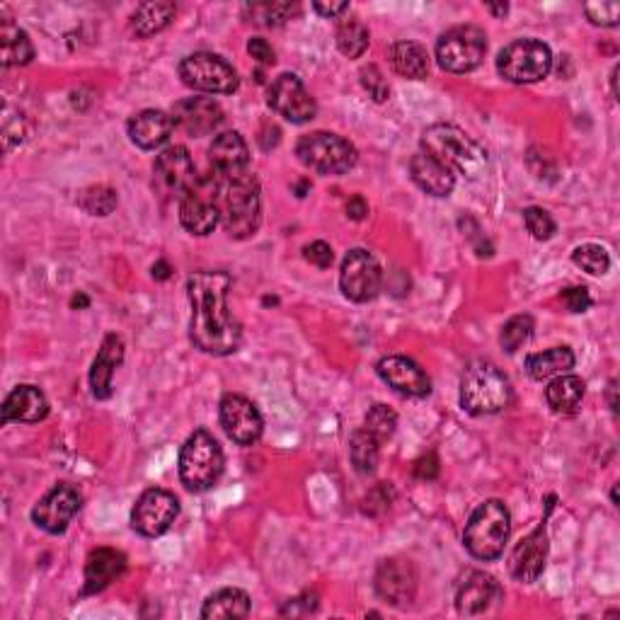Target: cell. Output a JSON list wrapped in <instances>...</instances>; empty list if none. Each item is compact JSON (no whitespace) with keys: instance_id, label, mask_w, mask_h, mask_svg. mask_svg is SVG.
<instances>
[{"instance_id":"cell-1","label":"cell","mask_w":620,"mask_h":620,"mask_svg":"<svg viewBox=\"0 0 620 620\" xmlns=\"http://www.w3.org/2000/svg\"><path fill=\"white\" fill-rule=\"evenodd\" d=\"M231 284V274L221 272V269L194 272L187 279V294L189 303H192L189 337L199 352L214 354V357H228V354L238 352L243 330L226 303Z\"/></svg>"},{"instance_id":"cell-2","label":"cell","mask_w":620,"mask_h":620,"mask_svg":"<svg viewBox=\"0 0 620 620\" xmlns=\"http://www.w3.org/2000/svg\"><path fill=\"white\" fill-rule=\"evenodd\" d=\"M422 151L439 160L453 175H463L468 180H478L485 175L490 155L473 136L453 124H432L422 134Z\"/></svg>"},{"instance_id":"cell-3","label":"cell","mask_w":620,"mask_h":620,"mask_svg":"<svg viewBox=\"0 0 620 620\" xmlns=\"http://www.w3.org/2000/svg\"><path fill=\"white\" fill-rule=\"evenodd\" d=\"M218 211H221L223 231L235 240H248L260 231L262 197L260 182L252 172L231 180L218 177Z\"/></svg>"},{"instance_id":"cell-4","label":"cell","mask_w":620,"mask_h":620,"mask_svg":"<svg viewBox=\"0 0 620 620\" xmlns=\"http://www.w3.org/2000/svg\"><path fill=\"white\" fill-rule=\"evenodd\" d=\"M512 400V383L492 361L473 359L461 376V405L468 415H497Z\"/></svg>"},{"instance_id":"cell-5","label":"cell","mask_w":620,"mask_h":620,"mask_svg":"<svg viewBox=\"0 0 620 620\" xmlns=\"http://www.w3.org/2000/svg\"><path fill=\"white\" fill-rule=\"evenodd\" d=\"M509 533H512V516H509L507 504L499 499H487L470 514L468 524H465L463 545L473 558L492 562L504 553Z\"/></svg>"},{"instance_id":"cell-6","label":"cell","mask_w":620,"mask_h":620,"mask_svg":"<svg viewBox=\"0 0 620 620\" xmlns=\"http://www.w3.org/2000/svg\"><path fill=\"white\" fill-rule=\"evenodd\" d=\"M223 451L206 429H197L180 451V480L189 492H206L221 480Z\"/></svg>"},{"instance_id":"cell-7","label":"cell","mask_w":620,"mask_h":620,"mask_svg":"<svg viewBox=\"0 0 620 620\" xmlns=\"http://www.w3.org/2000/svg\"><path fill=\"white\" fill-rule=\"evenodd\" d=\"M296 155L303 165L320 175H344L357 165V148L330 131H313L296 143Z\"/></svg>"},{"instance_id":"cell-8","label":"cell","mask_w":620,"mask_h":620,"mask_svg":"<svg viewBox=\"0 0 620 620\" xmlns=\"http://www.w3.org/2000/svg\"><path fill=\"white\" fill-rule=\"evenodd\" d=\"M553 68V51L541 39H516L497 56L499 76L509 83L526 85L543 80Z\"/></svg>"},{"instance_id":"cell-9","label":"cell","mask_w":620,"mask_h":620,"mask_svg":"<svg viewBox=\"0 0 620 620\" xmlns=\"http://www.w3.org/2000/svg\"><path fill=\"white\" fill-rule=\"evenodd\" d=\"M487 54V34L475 25L451 27L436 42V61L449 73H470Z\"/></svg>"},{"instance_id":"cell-10","label":"cell","mask_w":620,"mask_h":620,"mask_svg":"<svg viewBox=\"0 0 620 620\" xmlns=\"http://www.w3.org/2000/svg\"><path fill=\"white\" fill-rule=\"evenodd\" d=\"M180 78L187 88L211 95H231L240 85L238 71L231 63L209 51H197L182 59Z\"/></svg>"},{"instance_id":"cell-11","label":"cell","mask_w":620,"mask_h":620,"mask_svg":"<svg viewBox=\"0 0 620 620\" xmlns=\"http://www.w3.org/2000/svg\"><path fill=\"white\" fill-rule=\"evenodd\" d=\"M197 182V165H194L192 153H189L185 146H170L155 158L153 185L165 199L182 202V197H185Z\"/></svg>"},{"instance_id":"cell-12","label":"cell","mask_w":620,"mask_h":620,"mask_svg":"<svg viewBox=\"0 0 620 620\" xmlns=\"http://www.w3.org/2000/svg\"><path fill=\"white\" fill-rule=\"evenodd\" d=\"M221 221L218 211V177H199V182L182 197L180 202V223L192 235H209Z\"/></svg>"},{"instance_id":"cell-13","label":"cell","mask_w":620,"mask_h":620,"mask_svg":"<svg viewBox=\"0 0 620 620\" xmlns=\"http://www.w3.org/2000/svg\"><path fill=\"white\" fill-rule=\"evenodd\" d=\"M383 272L381 264L369 250H349L340 269L342 294L354 303H369L381 294Z\"/></svg>"},{"instance_id":"cell-14","label":"cell","mask_w":620,"mask_h":620,"mask_svg":"<svg viewBox=\"0 0 620 620\" xmlns=\"http://www.w3.org/2000/svg\"><path fill=\"white\" fill-rule=\"evenodd\" d=\"M180 516V502L177 497L168 490H160V487H151L143 495L136 499L134 512H131V526L136 533L146 538L163 536L168 528L175 524V519Z\"/></svg>"},{"instance_id":"cell-15","label":"cell","mask_w":620,"mask_h":620,"mask_svg":"<svg viewBox=\"0 0 620 620\" xmlns=\"http://www.w3.org/2000/svg\"><path fill=\"white\" fill-rule=\"evenodd\" d=\"M267 105L291 124H306L318 114V105L294 73H281L274 78L267 90Z\"/></svg>"},{"instance_id":"cell-16","label":"cell","mask_w":620,"mask_h":620,"mask_svg":"<svg viewBox=\"0 0 620 620\" xmlns=\"http://www.w3.org/2000/svg\"><path fill=\"white\" fill-rule=\"evenodd\" d=\"M80 507H83V495L68 482H61L39 499L37 507L32 509V521L42 531L59 536L71 524L73 516L80 512Z\"/></svg>"},{"instance_id":"cell-17","label":"cell","mask_w":620,"mask_h":620,"mask_svg":"<svg viewBox=\"0 0 620 620\" xmlns=\"http://www.w3.org/2000/svg\"><path fill=\"white\" fill-rule=\"evenodd\" d=\"M218 417H221V427L226 429V434L240 446L257 444L264 432L260 410L245 395H223L221 405H218Z\"/></svg>"},{"instance_id":"cell-18","label":"cell","mask_w":620,"mask_h":620,"mask_svg":"<svg viewBox=\"0 0 620 620\" xmlns=\"http://www.w3.org/2000/svg\"><path fill=\"white\" fill-rule=\"evenodd\" d=\"M376 594L390 606L405 608L415 601L417 572L410 560L390 558L383 560L376 570Z\"/></svg>"},{"instance_id":"cell-19","label":"cell","mask_w":620,"mask_h":620,"mask_svg":"<svg viewBox=\"0 0 620 620\" xmlns=\"http://www.w3.org/2000/svg\"><path fill=\"white\" fill-rule=\"evenodd\" d=\"M376 371L381 381L388 383V388H393L398 395H405V398H427L432 393V381L427 373L407 357H398V354L383 357L378 361Z\"/></svg>"},{"instance_id":"cell-20","label":"cell","mask_w":620,"mask_h":620,"mask_svg":"<svg viewBox=\"0 0 620 620\" xmlns=\"http://www.w3.org/2000/svg\"><path fill=\"white\" fill-rule=\"evenodd\" d=\"M548 562V531H545V519L538 524L536 531L514 548L509 558V574L521 584H533L541 577Z\"/></svg>"},{"instance_id":"cell-21","label":"cell","mask_w":620,"mask_h":620,"mask_svg":"<svg viewBox=\"0 0 620 620\" xmlns=\"http://www.w3.org/2000/svg\"><path fill=\"white\" fill-rule=\"evenodd\" d=\"M172 119L175 126H180L187 136L199 139L209 136L223 122V109L211 97H187V100L175 102L172 107Z\"/></svg>"},{"instance_id":"cell-22","label":"cell","mask_w":620,"mask_h":620,"mask_svg":"<svg viewBox=\"0 0 620 620\" xmlns=\"http://www.w3.org/2000/svg\"><path fill=\"white\" fill-rule=\"evenodd\" d=\"M209 163L214 175L221 180H231L250 172V148L238 131H223L209 148Z\"/></svg>"},{"instance_id":"cell-23","label":"cell","mask_w":620,"mask_h":620,"mask_svg":"<svg viewBox=\"0 0 620 620\" xmlns=\"http://www.w3.org/2000/svg\"><path fill=\"white\" fill-rule=\"evenodd\" d=\"M499 594H502V589H499L492 574L470 570L465 572L456 589V608L461 616H478V613H485L492 606V601L499 599Z\"/></svg>"},{"instance_id":"cell-24","label":"cell","mask_w":620,"mask_h":620,"mask_svg":"<svg viewBox=\"0 0 620 620\" xmlns=\"http://www.w3.org/2000/svg\"><path fill=\"white\" fill-rule=\"evenodd\" d=\"M172 129H175V119H172V114L163 112V109H143L126 124L129 139L141 151H155V148L165 146L170 141Z\"/></svg>"},{"instance_id":"cell-25","label":"cell","mask_w":620,"mask_h":620,"mask_svg":"<svg viewBox=\"0 0 620 620\" xmlns=\"http://www.w3.org/2000/svg\"><path fill=\"white\" fill-rule=\"evenodd\" d=\"M124 570H126V555L122 550L114 548L93 550V553L88 555V562H85L83 596L105 591L119 574H124Z\"/></svg>"},{"instance_id":"cell-26","label":"cell","mask_w":620,"mask_h":620,"mask_svg":"<svg viewBox=\"0 0 620 620\" xmlns=\"http://www.w3.org/2000/svg\"><path fill=\"white\" fill-rule=\"evenodd\" d=\"M124 361V342L122 337L107 335L102 340L100 352L93 361V369H90V388L97 400H109L112 398V378L114 371L122 366Z\"/></svg>"},{"instance_id":"cell-27","label":"cell","mask_w":620,"mask_h":620,"mask_svg":"<svg viewBox=\"0 0 620 620\" xmlns=\"http://www.w3.org/2000/svg\"><path fill=\"white\" fill-rule=\"evenodd\" d=\"M410 177L429 197H449L453 187H456V175L424 151H419L410 158Z\"/></svg>"},{"instance_id":"cell-28","label":"cell","mask_w":620,"mask_h":620,"mask_svg":"<svg viewBox=\"0 0 620 620\" xmlns=\"http://www.w3.org/2000/svg\"><path fill=\"white\" fill-rule=\"evenodd\" d=\"M49 415V403L37 386H17L3 403V424L42 422Z\"/></svg>"},{"instance_id":"cell-29","label":"cell","mask_w":620,"mask_h":620,"mask_svg":"<svg viewBox=\"0 0 620 620\" xmlns=\"http://www.w3.org/2000/svg\"><path fill=\"white\" fill-rule=\"evenodd\" d=\"M250 613V596L243 589H218L202 606L204 620L245 618Z\"/></svg>"},{"instance_id":"cell-30","label":"cell","mask_w":620,"mask_h":620,"mask_svg":"<svg viewBox=\"0 0 620 620\" xmlns=\"http://www.w3.org/2000/svg\"><path fill=\"white\" fill-rule=\"evenodd\" d=\"M390 63L393 71L403 78L422 80L429 76L427 49L417 42H395L390 47Z\"/></svg>"},{"instance_id":"cell-31","label":"cell","mask_w":620,"mask_h":620,"mask_svg":"<svg viewBox=\"0 0 620 620\" xmlns=\"http://www.w3.org/2000/svg\"><path fill=\"white\" fill-rule=\"evenodd\" d=\"M584 381L579 376H570V373H562L560 378H555L548 388H545V400H548L550 410L558 412V415H572L577 412V407L582 405L584 398Z\"/></svg>"},{"instance_id":"cell-32","label":"cell","mask_w":620,"mask_h":620,"mask_svg":"<svg viewBox=\"0 0 620 620\" xmlns=\"http://www.w3.org/2000/svg\"><path fill=\"white\" fill-rule=\"evenodd\" d=\"M574 369V354L570 347H553L545 352L531 354L526 359V371L533 381H548L553 376H562Z\"/></svg>"},{"instance_id":"cell-33","label":"cell","mask_w":620,"mask_h":620,"mask_svg":"<svg viewBox=\"0 0 620 620\" xmlns=\"http://www.w3.org/2000/svg\"><path fill=\"white\" fill-rule=\"evenodd\" d=\"M175 13H177L175 3H143L136 8V13L131 15L129 27L136 37L148 39L153 37V34L163 32L172 22Z\"/></svg>"},{"instance_id":"cell-34","label":"cell","mask_w":620,"mask_h":620,"mask_svg":"<svg viewBox=\"0 0 620 620\" xmlns=\"http://www.w3.org/2000/svg\"><path fill=\"white\" fill-rule=\"evenodd\" d=\"M0 54H3V66H27L34 59V47L27 32L10 20L0 25Z\"/></svg>"},{"instance_id":"cell-35","label":"cell","mask_w":620,"mask_h":620,"mask_svg":"<svg viewBox=\"0 0 620 620\" xmlns=\"http://www.w3.org/2000/svg\"><path fill=\"white\" fill-rule=\"evenodd\" d=\"M349 458H352L354 470L359 475H373L378 468V458H381V441L366 432L364 427L357 429L349 439Z\"/></svg>"},{"instance_id":"cell-36","label":"cell","mask_w":620,"mask_h":620,"mask_svg":"<svg viewBox=\"0 0 620 620\" xmlns=\"http://www.w3.org/2000/svg\"><path fill=\"white\" fill-rule=\"evenodd\" d=\"M369 30L357 17H347L337 27V49L342 51L347 59H359L366 49H369Z\"/></svg>"},{"instance_id":"cell-37","label":"cell","mask_w":620,"mask_h":620,"mask_svg":"<svg viewBox=\"0 0 620 620\" xmlns=\"http://www.w3.org/2000/svg\"><path fill=\"white\" fill-rule=\"evenodd\" d=\"M243 13L250 17V22L264 27H281L291 17L298 15L296 3H252L245 5Z\"/></svg>"},{"instance_id":"cell-38","label":"cell","mask_w":620,"mask_h":620,"mask_svg":"<svg viewBox=\"0 0 620 620\" xmlns=\"http://www.w3.org/2000/svg\"><path fill=\"white\" fill-rule=\"evenodd\" d=\"M78 204H80V209L88 211L90 216H109L114 209H117L119 199L112 187L95 185V187L83 189V192L78 194Z\"/></svg>"},{"instance_id":"cell-39","label":"cell","mask_w":620,"mask_h":620,"mask_svg":"<svg viewBox=\"0 0 620 620\" xmlns=\"http://www.w3.org/2000/svg\"><path fill=\"white\" fill-rule=\"evenodd\" d=\"M533 335V318L531 315H514L507 325L502 327V349L507 354H516Z\"/></svg>"},{"instance_id":"cell-40","label":"cell","mask_w":620,"mask_h":620,"mask_svg":"<svg viewBox=\"0 0 620 620\" xmlns=\"http://www.w3.org/2000/svg\"><path fill=\"white\" fill-rule=\"evenodd\" d=\"M395 427H398V415H395V412L390 410L388 405L378 403V405H373L369 412H366L364 429L369 434L376 436L381 444L395 434Z\"/></svg>"},{"instance_id":"cell-41","label":"cell","mask_w":620,"mask_h":620,"mask_svg":"<svg viewBox=\"0 0 620 620\" xmlns=\"http://www.w3.org/2000/svg\"><path fill=\"white\" fill-rule=\"evenodd\" d=\"M572 262L577 264V267H582L584 272L594 274V277H601V274H606L608 267H611V257H608L606 248L594 243L579 245V248L572 252Z\"/></svg>"},{"instance_id":"cell-42","label":"cell","mask_w":620,"mask_h":620,"mask_svg":"<svg viewBox=\"0 0 620 620\" xmlns=\"http://www.w3.org/2000/svg\"><path fill=\"white\" fill-rule=\"evenodd\" d=\"M524 223L526 231L536 240H550L555 235V221L541 206H528V209H524Z\"/></svg>"},{"instance_id":"cell-43","label":"cell","mask_w":620,"mask_h":620,"mask_svg":"<svg viewBox=\"0 0 620 620\" xmlns=\"http://www.w3.org/2000/svg\"><path fill=\"white\" fill-rule=\"evenodd\" d=\"M393 497H395L393 487H390L388 482H378L369 495L364 497V507L361 509H364V514H369V516H381L383 512H388L390 509Z\"/></svg>"},{"instance_id":"cell-44","label":"cell","mask_w":620,"mask_h":620,"mask_svg":"<svg viewBox=\"0 0 620 620\" xmlns=\"http://www.w3.org/2000/svg\"><path fill=\"white\" fill-rule=\"evenodd\" d=\"M361 85L366 88V93H369L373 100L376 102H386L390 97V85L386 83V78H383V73L378 71V66H364L361 68Z\"/></svg>"},{"instance_id":"cell-45","label":"cell","mask_w":620,"mask_h":620,"mask_svg":"<svg viewBox=\"0 0 620 620\" xmlns=\"http://www.w3.org/2000/svg\"><path fill=\"white\" fill-rule=\"evenodd\" d=\"M584 13L594 25L616 27L620 20V3H587Z\"/></svg>"},{"instance_id":"cell-46","label":"cell","mask_w":620,"mask_h":620,"mask_svg":"<svg viewBox=\"0 0 620 620\" xmlns=\"http://www.w3.org/2000/svg\"><path fill=\"white\" fill-rule=\"evenodd\" d=\"M315 611H318V596L313 591H306L298 599L286 601V606L281 608V616H310Z\"/></svg>"},{"instance_id":"cell-47","label":"cell","mask_w":620,"mask_h":620,"mask_svg":"<svg viewBox=\"0 0 620 620\" xmlns=\"http://www.w3.org/2000/svg\"><path fill=\"white\" fill-rule=\"evenodd\" d=\"M303 257L310 264H315L318 269H327L332 264V260H335V255H332V248L327 243H323V240H315V243H310L303 248Z\"/></svg>"},{"instance_id":"cell-48","label":"cell","mask_w":620,"mask_h":620,"mask_svg":"<svg viewBox=\"0 0 620 620\" xmlns=\"http://www.w3.org/2000/svg\"><path fill=\"white\" fill-rule=\"evenodd\" d=\"M248 54L255 61H260L262 66H274V61H277V54H274L272 44H269L267 39H262V37L250 39V42H248Z\"/></svg>"},{"instance_id":"cell-49","label":"cell","mask_w":620,"mask_h":620,"mask_svg":"<svg viewBox=\"0 0 620 620\" xmlns=\"http://www.w3.org/2000/svg\"><path fill=\"white\" fill-rule=\"evenodd\" d=\"M562 298H565L567 308H570L572 313H584V310L591 306L589 289H584V286H577V289H567L565 294H562Z\"/></svg>"},{"instance_id":"cell-50","label":"cell","mask_w":620,"mask_h":620,"mask_svg":"<svg viewBox=\"0 0 620 620\" xmlns=\"http://www.w3.org/2000/svg\"><path fill=\"white\" fill-rule=\"evenodd\" d=\"M415 475L419 480H434L439 478V458L436 453H427L415 463Z\"/></svg>"},{"instance_id":"cell-51","label":"cell","mask_w":620,"mask_h":620,"mask_svg":"<svg viewBox=\"0 0 620 620\" xmlns=\"http://www.w3.org/2000/svg\"><path fill=\"white\" fill-rule=\"evenodd\" d=\"M366 214H369V204L364 202V197H352L347 202V216L352 218V221H364Z\"/></svg>"},{"instance_id":"cell-52","label":"cell","mask_w":620,"mask_h":620,"mask_svg":"<svg viewBox=\"0 0 620 620\" xmlns=\"http://www.w3.org/2000/svg\"><path fill=\"white\" fill-rule=\"evenodd\" d=\"M313 10L323 17H337V15L347 13L349 3H313Z\"/></svg>"},{"instance_id":"cell-53","label":"cell","mask_w":620,"mask_h":620,"mask_svg":"<svg viewBox=\"0 0 620 620\" xmlns=\"http://www.w3.org/2000/svg\"><path fill=\"white\" fill-rule=\"evenodd\" d=\"M170 274H172V267H170L168 262H163V260H160L158 264H153V277L158 279V281L170 279Z\"/></svg>"},{"instance_id":"cell-54","label":"cell","mask_w":620,"mask_h":620,"mask_svg":"<svg viewBox=\"0 0 620 620\" xmlns=\"http://www.w3.org/2000/svg\"><path fill=\"white\" fill-rule=\"evenodd\" d=\"M616 390H618V381H611V386H608V400H611V410H613V412H618Z\"/></svg>"},{"instance_id":"cell-55","label":"cell","mask_w":620,"mask_h":620,"mask_svg":"<svg viewBox=\"0 0 620 620\" xmlns=\"http://www.w3.org/2000/svg\"><path fill=\"white\" fill-rule=\"evenodd\" d=\"M487 10H490V13H495V15H507L509 13V5L507 3H499V5H487Z\"/></svg>"},{"instance_id":"cell-56","label":"cell","mask_w":620,"mask_h":620,"mask_svg":"<svg viewBox=\"0 0 620 620\" xmlns=\"http://www.w3.org/2000/svg\"><path fill=\"white\" fill-rule=\"evenodd\" d=\"M611 90H613V97L618 100V66L613 68V73H611Z\"/></svg>"},{"instance_id":"cell-57","label":"cell","mask_w":620,"mask_h":620,"mask_svg":"<svg viewBox=\"0 0 620 620\" xmlns=\"http://www.w3.org/2000/svg\"><path fill=\"white\" fill-rule=\"evenodd\" d=\"M88 303H90L88 298H85L83 294H80V296L73 298V301H71V306H73V308H78V306H80V308H85V306H88Z\"/></svg>"},{"instance_id":"cell-58","label":"cell","mask_w":620,"mask_h":620,"mask_svg":"<svg viewBox=\"0 0 620 620\" xmlns=\"http://www.w3.org/2000/svg\"><path fill=\"white\" fill-rule=\"evenodd\" d=\"M611 499H613V504H618V490H616V487H613V492H611Z\"/></svg>"}]
</instances>
